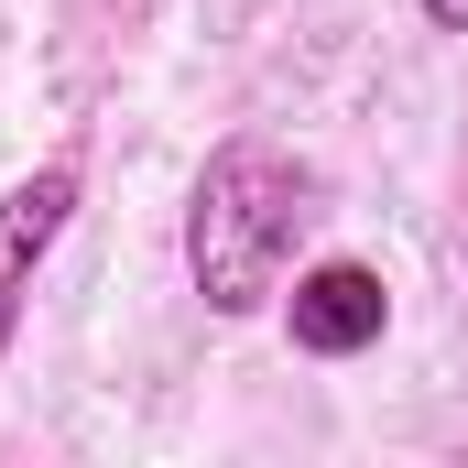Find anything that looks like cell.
<instances>
[{"mask_svg": "<svg viewBox=\"0 0 468 468\" xmlns=\"http://www.w3.org/2000/svg\"><path fill=\"white\" fill-rule=\"evenodd\" d=\"M294 349L316 359H359L381 327H392V294H381V272L370 261H316V272H294Z\"/></svg>", "mask_w": 468, "mask_h": 468, "instance_id": "cell-2", "label": "cell"}, {"mask_svg": "<svg viewBox=\"0 0 468 468\" xmlns=\"http://www.w3.org/2000/svg\"><path fill=\"white\" fill-rule=\"evenodd\" d=\"M316 218V175L272 142H218L207 175H197V207H186V272L207 294V316H250L272 305L294 229Z\"/></svg>", "mask_w": 468, "mask_h": 468, "instance_id": "cell-1", "label": "cell"}, {"mask_svg": "<svg viewBox=\"0 0 468 468\" xmlns=\"http://www.w3.org/2000/svg\"><path fill=\"white\" fill-rule=\"evenodd\" d=\"M66 207H77V164H44V175L0 186V349H11V327H22V294H33L44 250L66 229Z\"/></svg>", "mask_w": 468, "mask_h": 468, "instance_id": "cell-3", "label": "cell"}, {"mask_svg": "<svg viewBox=\"0 0 468 468\" xmlns=\"http://www.w3.org/2000/svg\"><path fill=\"white\" fill-rule=\"evenodd\" d=\"M425 22L436 33H468V0H425Z\"/></svg>", "mask_w": 468, "mask_h": 468, "instance_id": "cell-4", "label": "cell"}]
</instances>
